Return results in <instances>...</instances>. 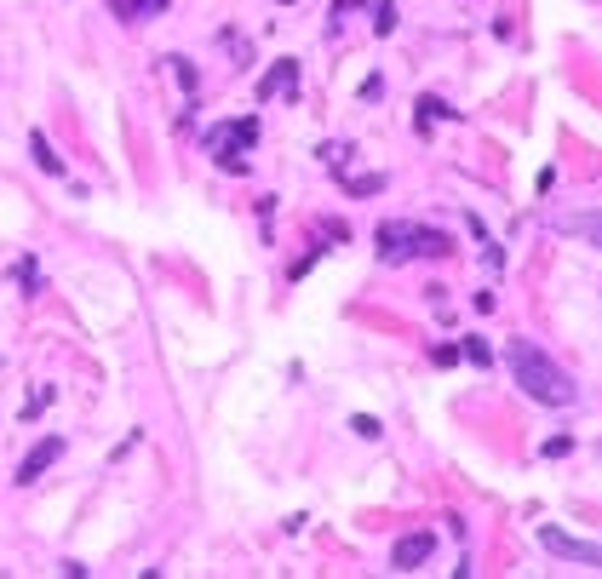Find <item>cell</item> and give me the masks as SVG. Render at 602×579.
<instances>
[{
  "label": "cell",
  "instance_id": "cell-1",
  "mask_svg": "<svg viewBox=\"0 0 602 579\" xmlns=\"http://www.w3.org/2000/svg\"><path fill=\"white\" fill-rule=\"evenodd\" d=\"M511 379L522 384L534 402H545V407H574V402H580V384H574L545 350L528 344V339H511Z\"/></svg>",
  "mask_w": 602,
  "mask_h": 579
},
{
  "label": "cell",
  "instance_id": "cell-2",
  "mask_svg": "<svg viewBox=\"0 0 602 579\" xmlns=\"http://www.w3.org/2000/svg\"><path fill=\"white\" fill-rule=\"evenodd\" d=\"M379 252H384L390 264L413 259V252H425V259H442V252H453V241L436 235V230H425V224H384V230H379Z\"/></svg>",
  "mask_w": 602,
  "mask_h": 579
},
{
  "label": "cell",
  "instance_id": "cell-3",
  "mask_svg": "<svg viewBox=\"0 0 602 579\" xmlns=\"http://www.w3.org/2000/svg\"><path fill=\"white\" fill-rule=\"evenodd\" d=\"M252 138H259V120H252V115H241V120H224V127L212 132V138H207V150L219 155V166H224V173H241V166H247V161H241V150H252Z\"/></svg>",
  "mask_w": 602,
  "mask_h": 579
},
{
  "label": "cell",
  "instance_id": "cell-4",
  "mask_svg": "<svg viewBox=\"0 0 602 579\" xmlns=\"http://www.w3.org/2000/svg\"><path fill=\"white\" fill-rule=\"evenodd\" d=\"M430 551H436V534H425V528H419V534H402L396 551H390V568L396 574H419L430 562Z\"/></svg>",
  "mask_w": 602,
  "mask_h": 579
},
{
  "label": "cell",
  "instance_id": "cell-5",
  "mask_svg": "<svg viewBox=\"0 0 602 579\" xmlns=\"http://www.w3.org/2000/svg\"><path fill=\"white\" fill-rule=\"evenodd\" d=\"M58 459H64V436H41V442L29 448V459L18 465V482H23V488H29V482H41Z\"/></svg>",
  "mask_w": 602,
  "mask_h": 579
},
{
  "label": "cell",
  "instance_id": "cell-6",
  "mask_svg": "<svg viewBox=\"0 0 602 579\" xmlns=\"http://www.w3.org/2000/svg\"><path fill=\"white\" fill-rule=\"evenodd\" d=\"M539 545L545 551H557V557H574V562H602V551L597 545H585V539H574V534H562V528H539Z\"/></svg>",
  "mask_w": 602,
  "mask_h": 579
},
{
  "label": "cell",
  "instance_id": "cell-7",
  "mask_svg": "<svg viewBox=\"0 0 602 579\" xmlns=\"http://www.w3.org/2000/svg\"><path fill=\"white\" fill-rule=\"evenodd\" d=\"M293 92H298V64H293V58H282V64L259 81V98L270 104V98H293Z\"/></svg>",
  "mask_w": 602,
  "mask_h": 579
},
{
  "label": "cell",
  "instance_id": "cell-8",
  "mask_svg": "<svg viewBox=\"0 0 602 579\" xmlns=\"http://www.w3.org/2000/svg\"><path fill=\"white\" fill-rule=\"evenodd\" d=\"M110 12H115V18H127V23H150V18H161V12H166V0H110Z\"/></svg>",
  "mask_w": 602,
  "mask_h": 579
},
{
  "label": "cell",
  "instance_id": "cell-9",
  "mask_svg": "<svg viewBox=\"0 0 602 579\" xmlns=\"http://www.w3.org/2000/svg\"><path fill=\"white\" fill-rule=\"evenodd\" d=\"M29 155H35V166H41V173L64 178V161L52 155V143H46V132H29Z\"/></svg>",
  "mask_w": 602,
  "mask_h": 579
},
{
  "label": "cell",
  "instance_id": "cell-10",
  "mask_svg": "<svg viewBox=\"0 0 602 579\" xmlns=\"http://www.w3.org/2000/svg\"><path fill=\"white\" fill-rule=\"evenodd\" d=\"M453 115H459V110H448L442 98H419V132H430L436 120H453Z\"/></svg>",
  "mask_w": 602,
  "mask_h": 579
},
{
  "label": "cell",
  "instance_id": "cell-11",
  "mask_svg": "<svg viewBox=\"0 0 602 579\" xmlns=\"http://www.w3.org/2000/svg\"><path fill=\"white\" fill-rule=\"evenodd\" d=\"M459 356H465V361H471V367H488V361H493V350H488V344H482V339H476V333H471V339H465V344H459Z\"/></svg>",
  "mask_w": 602,
  "mask_h": 579
},
{
  "label": "cell",
  "instance_id": "cell-12",
  "mask_svg": "<svg viewBox=\"0 0 602 579\" xmlns=\"http://www.w3.org/2000/svg\"><path fill=\"white\" fill-rule=\"evenodd\" d=\"M344 189H351V196H379V189H384V178H379V173H367V178H351Z\"/></svg>",
  "mask_w": 602,
  "mask_h": 579
},
{
  "label": "cell",
  "instance_id": "cell-13",
  "mask_svg": "<svg viewBox=\"0 0 602 579\" xmlns=\"http://www.w3.org/2000/svg\"><path fill=\"white\" fill-rule=\"evenodd\" d=\"M373 12H379V18H373V29H379V35H390V29H396V6H390V0H379Z\"/></svg>",
  "mask_w": 602,
  "mask_h": 579
},
{
  "label": "cell",
  "instance_id": "cell-14",
  "mask_svg": "<svg viewBox=\"0 0 602 579\" xmlns=\"http://www.w3.org/2000/svg\"><path fill=\"white\" fill-rule=\"evenodd\" d=\"M351 430H356V436H379V419L361 413V419H351Z\"/></svg>",
  "mask_w": 602,
  "mask_h": 579
},
{
  "label": "cell",
  "instance_id": "cell-15",
  "mask_svg": "<svg viewBox=\"0 0 602 579\" xmlns=\"http://www.w3.org/2000/svg\"><path fill=\"white\" fill-rule=\"evenodd\" d=\"M459 361V344H436V367H453Z\"/></svg>",
  "mask_w": 602,
  "mask_h": 579
},
{
  "label": "cell",
  "instance_id": "cell-16",
  "mask_svg": "<svg viewBox=\"0 0 602 579\" xmlns=\"http://www.w3.org/2000/svg\"><path fill=\"white\" fill-rule=\"evenodd\" d=\"M282 6H293V0H282Z\"/></svg>",
  "mask_w": 602,
  "mask_h": 579
}]
</instances>
